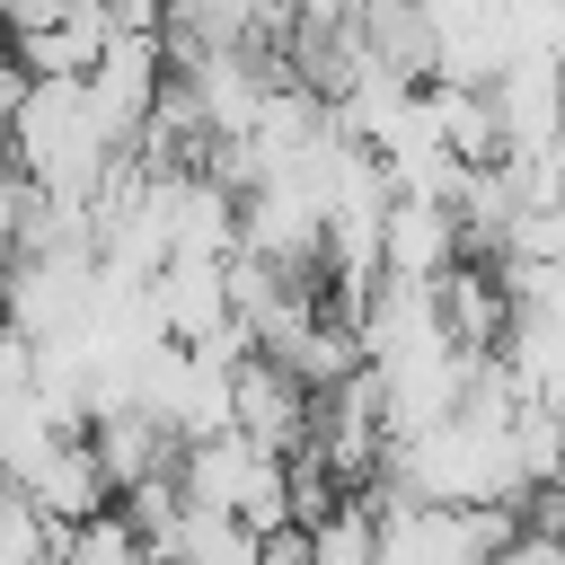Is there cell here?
I'll return each mask as SVG.
<instances>
[{
	"instance_id": "3957f363",
	"label": "cell",
	"mask_w": 565,
	"mask_h": 565,
	"mask_svg": "<svg viewBox=\"0 0 565 565\" xmlns=\"http://www.w3.org/2000/svg\"><path fill=\"white\" fill-rule=\"evenodd\" d=\"M459 256V221L450 203H388V230H380V282H441Z\"/></svg>"
},
{
	"instance_id": "277c9868",
	"label": "cell",
	"mask_w": 565,
	"mask_h": 565,
	"mask_svg": "<svg viewBox=\"0 0 565 565\" xmlns=\"http://www.w3.org/2000/svg\"><path fill=\"white\" fill-rule=\"evenodd\" d=\"M35 203H44V194H35V185H26L18 168H9V150H0V265L18 256V238H26V221H35Z\"/></svg>"
},
{
	"instance_id": "5b68a950",
	"label": "cell",
	"mask_w": 565,
	"mask_h": 565,
	"mask_svg": "<svg viewBox=\"0 0 565 565\" xmlns=\"http://www.w3.org/2000/svg\"><path fill=\"white\" fill-rule=\"evenodd\" d=\"M26 88H35V79H26V62H18V44L0 35V141H9V124H18V106H26Z\"/></svg>"
},
{
	"instance_id": "7a4b0ae2",
	"label": "cell",
	"mask_w": 565,
	"mask_h": 565,
	"mask_svg": "<svg viewBox=\"0 0 565 565\" xmlns=\"http://www.w3.org/2000/svg\"><path fill=\"white\" fill-rule=\"evenodd\" d=\"M88 459H97L106 494H132V486H150V477H177L185 441H177L159 415L124 406V415H97V424H88Z\"/></svg>"
},
{
	"instance_id": "8992f818",
	"label": "cell",
	"mask_w": 565,
	"mask_h": 565,
	"mask_svg": "<svg viewBox=\"0 0 565 565\" xmlns=\"http://www.w3.org/2000/svg\"><path fill=\"white\" fill-rule=\"evenodd\" d=\"M141 565H177V556H141Z\"/></svg>"
},
{
	"instance_id": "6da1fadb",
	"label": "cell",
	"mask_w": 565,
	"mask_h": 565,
	"mask_svg": "<svg viewBox=\"0 0 565 565\" xmlns=\"http://www.w3.org/2000/svg\"><path fill=\"white\" fill-rule=\"evenodd\" d=\"M309 424H318V397L291 380V371H274L265 353H247L238 371H230V433L247 441V450H265V459H300L309 450Z\"/></svg>"
}]
</instances>
